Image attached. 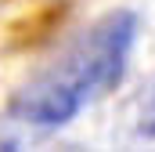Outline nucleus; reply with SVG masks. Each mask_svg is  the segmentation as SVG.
Wrapping results in <instances>:
<instances>
[{
    "mask_svg": "<svg viewBox=\"0 0 155 152\" xmlns=\"http://www.w3.org/2000/svg\"><path fill=\"white\" fill-rule=\"evenodd\" d=\"M134 36H137L134 11H112L97 18L51 65H43L33 80L18 87V94L7 105V116L36 130L69 123L79 109H87L90 102L119 87Z\"/></svg>",
    "mask_w": 155,
    "mask_h": 152,
    "instance_id": "1",
    "label": "nucleus"
},
{
    "mask_svg": "<svg viewBox=\"0 0 155 152\" xmlns=\"http://www.w3.org/2000/svg\"><path fill=\"white\" fill-rule=\"evenodd\" d=\"M134 130H137V138L155 141V80L148 87H141V94L134 102Z\"/></svg>",
    "mask_w": 155,
    "mask_h": 152,
    "instance_id": "2",
    "label": "nucleus"
}]
</instances>
